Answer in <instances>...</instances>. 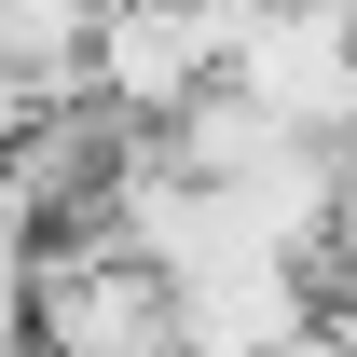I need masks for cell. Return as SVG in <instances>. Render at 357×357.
<instances>
[{"mask_svg": "<svg viewBox=\"0 0 357 357\" xmlns=\"http://www.w3.org/2000/svg\"><path fill=\"white\" fill-rule=\"evenodd\" d=\"M14 357H178V289L96 234H28V330Z\"/></svg>", "mask_w": 357, "mask_h": 357, "instance_id": "1", "label": "cell"}, {"mask_svg": "<svg viewBox=\"0 0 357 357\" xmlns=\"http://www.w3.org/2000/svg\"><path fill=\"white\" fill-rule=\"evenodd\" d=\"M220 28H234V0H110L96 42H83V96L110 110V124L151 137L178 96L220 83Z\"/></svg>", "mask_w": 357, "mask_h": 357, "instance_id": "2", "label": "cell"}, {"mask_svg": "<svg viewBox=\"0 0 357 357\" xmlns=\"http://www.w3.org/2000/svg\"><path fill=\"white\" fill-rule=\"evenodd\" d=\"M330 275H357V137H344V192H330Z\"/></svg>", "mask_w": 357, "mask_h": 357, "instance_id": "3", "label": "cell"}]
</instances>
